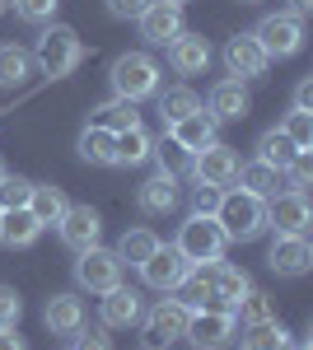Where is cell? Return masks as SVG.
Listing matches in <instances>:
<instances>
[{
    "instance_id": "44dd1931",
    "label": "cell",
    "mask_w": 313,
    "mask_h": 350,
    "mask_svg": "<svg viewBox=\"0 0 313 350\" xmlns=\"http://www.w3.org/2000/svg\"><path fill=\"white\" fill-rule=\"evenodd\" d=\"M140 313H145V304H140V295L127 290V285H112L103 295V327H136Z\"/></svg>"
},
{
    "instance_id": "7402d4cb",
    "label": "cell",
    "mask_w": 313,
    "mask_h": 350,
    "mask_svg": "<svg viewBox=\"0 0 313 350\" xmlns=\"http://www.w3.org/2000/svg\"><path fill=\"white\" fill-rule=\"evenodd\" d=\"M150 150H155V135L145 131L140 122L112 135V163H122V168H131V163H145V159H150Z\"/></svg>"
},
{
    "instance_id": "277c9868",
    "label": "cell",
    "mask_w": 313,
    "mask_h": 350,
    "mask_svg": "<svg viewBox=\"0 0 313 350\" xmlns=\"http://www.w3.org/2000/svg\"><path fill=\"white\" fill-rule=\"evenodd\" d=\"M173 247L183 252L187 262H220L225 247H229V239H225V229H220V219H215V215H192L183 224V234H178Z\"/></svg>"
},
{
    "instance_id": "d6a6232c",
    "label": "cell",
    "mask_w": 313,
    "mask_h": 350,
    "mask_svg": "<svg viewBox=\"0 0 313 350\" xmlns=\"http://www.w3.org/2000/svg\"><path fill=\"white\" fill-rule=\"evenodd\" d=\"M295 154H299V150H295V140H290L281 126H276V131H262V140H258V159H262V163H271V168H286Z\"/></svg>"
},
{
    "instance_id": "bcb514c9",
    "label": "cell",
    "mask_w": 313,
    "mask_h": 350,
    "mask_svg": "<svg viewBox=\"0 0 313 350\" xmlns=\"http://www.w3.org/2000/svg\"><path fill=\"white\" fill-rule=\"evenodd\" d=\"M238 5H258V0H238Z\"/></svg>"
},
{
    "instance_id": "b9f144b4",
    "label": "cell",
    "mask_w": 313,
    "mask_h": 350,
    "mask_svg": "<svg viewBox=\"0 0 313 350\" xmlns=\"http://www.w3.org/2000/svg\"><path fill=\"white\" fill-rule=\"evenodd\" d=\"M150 5H155V0H108V14H112V19H140Z\"/></svg>"
},
{
    "instance_id": "83f0119b",
    "label": "cell",
    "mask_w": 313,
    "mask_h": 350,
    "mask_svg": "<svg viewBox=\"0 0 313 350\" xmlns=\"http://www.w3.org/2000/svg\"><path fill=\"white\" fill-rule=\"evenodd\" d=\"M66 196H61V187H42V183H33V196H28V211L38 215V224L47 229V224H61V215H66Z\"/></svg>"
},
{
    "instance_id": "603a6c76",
    "label": "cell",
    "mask_w": 313,
    "mask_h": 350,
    "mask_svg": "<svg viewBox=\"0 0 313 350\" xmlns=\"http://www.w3.org/2000/svg\"><path fill=\"white\" fill-rule=\"evenodd\" d=\"M38 234H42V224H38V215H33L28 206L0 211V243H5V247H28Z\"/></svg>"
},
{
    "instance_id": "7a4b0ae2",
    "label": "cell",
    "mask_w": 313,
    "mask_h": 350,
    "mask_svg": "<svg viewBox=\"0 0 313 350\" xmlns=\"http://www.w3.org/2000/svg\"><path fill=\"white\" fill-rule=\"evenodd\" d=\"M112 80V94L127 98V103H140V98H155L159 94V66L150 52H122L108 70Z\"/></svg>"
},
{
    "instance_id": "ee69618b",
    "label": "cell",
    "mask_w": 313,
    "mask_h": 350,
    "mask_svg": "<svg viewBox=\"0 0 313 350\" xmlns=\"http://www.w3.org/2000/svg\"><path fill=\"white\" fill-rule=\"evenodd\" d=\"M0 350H28V346H24V336H19L14 327H0Z\"/></svg>"
},
{
    "instance_id": "8d00e7d4",
    "label": "cell",
    "mask_w": 313,
    "mask_h": 350,
    "mask_svg": "<svg viewBox=\"0 0 313 350\" xmlns=\"http://www.w3.org/2000/svg\"><path fill=\"white\" fill-rule=\"evenodd\" d=\"M281 131L295 140V150H313V112H299V108H295L286 117V126H281Z\"/></svg>"
},
{
    "instance_id": "ba28073f",
    "label": "cell",
    "mask_w": 313,
    "mask_h": 350,
    "mask_svg": "<svg viewBox=\"0 0 313 350\" xmlns=\"http://www.w3.org/2000/svg\"><path fill=\"white\" fill-rule=\"evenodd\" d=\"M136 271H140V280H145L150 290H159V295H164V290H178V280L192 271V262H187L173 243H159V247H155V252H150V257H145Z\"/></svg>"
},
{
    "instance_id": "d6986e66",
    "label": "cell",
    "mask_w": 313,
    "mask_h": 350,
    "mask_svg": "<svg viewBox=\"0 0 313 350\" xmlns=\"http://www.w3.org/2000/svg\"><path fill=\"white\" fill-rule=\"evenodd\" d=\"M215 131H220V122H215L206 108H197V112H187L183 122L168 126V140H173L178 150H187V154H197V150H206L210 140H215Z\"/></svg>"
},
{
    "instance_id": "52a82bcc",
    "label": "cell",
    "mask_w": 313,
    "mask_h": 350,
    "mask_svg": "<svg viewBox=\"0 0 313 350\" xmlns=\"http://www.w3.org/2000/svg\"><path fill=\"white\" fill-rule=\"evenodd\" d=\"M75 285L89 295H108L112 285H122V262L108 247H84L75 262Z\"/></svg>"
},
{
    "instance_id": "1f68e13d",
    "label": "cell",
    "mask_w": 313,
    "mask_h": 350,
    "mask_svg": "<svg viewBox=\"0 0 313 350\" xmlns=\"http://www.w3.org/2000/svg\"><path fill=\"white\" fill-rule=\"evenodd\" d=\"M197 108H201V98H197V89H187V84L168 89V94H159V117H164V126L183 122L187 112H197Z\"/></svg>"
},
{
    "instance_id": "836d02e7",
    "label": "cell",
    "mask_w": 313,
    "mask_h": 350,
    "mask_svg": "<svg viewBox=\"0 0 313 350\" xmlns=\"http://www.w3.org/2000/svg\"><path fill=\"white\" fill-rule=\"evenodd\" d=\"M79 159L84 163H112V131H103V126H84L79 131Z\"/></svg>"
},
{
    "instance_id": "8fae6325",
    "label": "cell",
    "mask_w": 313,
    "mask_h": 350,
    "mask_svg": "<svg viewBox=\"0 0 313 350\" xmlns=\"http://www.w3.org/2000/svg\"><path fill=\"white\" fill-rule=\"evenodd\" d=\"M266 267L276 275H304L313 267V243L304 234H276V243L266 247Z\"/></svg>"
},
{
    "instance_id": "681fc988",
    "label": "cell",
    "mask_w": 313,
    "mask_h": 350,
    "mask_svg": "<svg viewBox=\"0 0 313 350\" xmlns=\"http://www.w3.org/2000/svg\"><path fill=\"white\" fill-rule=\"evenodd\" d=\"M0 173H5V168H0Z\"/></svg>"
},
{
    "instance_id": "8992f818",
    "label": "cell",
    "mask_w": 313,
    "mask_h": 350,
    "mask_svg": "<svg viewBox=\"0 0 313 350\" xmlns=\"http://www.w3.org/2000/svg\"><path fill=\"white\" fill-rule=\"evenodd\" d=\"M238 336V318L229 308H197L187 318V341L197 350H225Z\"/></svg>"
},
{
    "instance_id": "ab89813d",
    "label": "cell",
    "mask_w": 313,
    "mask_h": 350,
    "mask_svg": "<svg viewBox=\"0 0 313 350\" xmlns=\"http://www.w3.org/2000/svg\"><path fill=\"white\" fill-rule=\"evenodd\" d=\"M71 350H112V341L103 336V327H75L71 332Z\"/></svg>"
},
{
    "instance_id": "e0dca14e",
    "label": "cell",
    "mask_w": 313,
    "mask_h": 350,
    "mask_svg": "<svg viewBox=\"0 0 313 350\" xmlns=\"http://www.w3.org/2000/svg\"><path fill=\"white\" fill-rule=\"evenodd\" d=\"M248 108H253V98H248V84L243 80H220L215 89H210V98H206V112L215 117V122H243L248 117Z\"/></svg>"
},
{
    "instance_id": "60d3db41",
    "label": "cell",
    "mask_w": 313,
    "mask_h": 350,
    "mask_svg": "<svg viewBox=\"0 0 313 350\" xmlns=\"http://www.w3.org/2000/svg\"><path fill=\"white\" fill-rule=\"evenodd\" d=\"M215 201H220V187L197 183V187H192V215H215Z\"/></svg>"
},
{
    "instance_id": "484cf974",
    "label": "cell",
    "mask_w": 313,
    "mask_h": 350,
    "mask_svg": "<svg viewBox=\"0 0 313 350\" xmlns=\"http://www.w3.org/2000/svg\"><path fill=\"white\" fill-rule=\"evenodd\" d=\"M234 183L243 191H253V196H262V201H271L276 196V187H281V168H271V163H238V173H234Z\"/></svg>"
},
{
    "instance_id": "d590c367",
    "label": "cell",
    "mask_w": 313,
    "mask_h": 350,
    "mask_svg": "<svg viewBox=\"0 0 313 350\" xmlns=\"http://www.w3.org/2000/svg\"><path fill=\"white\" fill-rule=\"evenodd\" d=\"M28 196H33V183L28 178L0 173V211H19V206H28Z\"/></svg>"
},
{
    "instance_id": "5bb4252c",
    "label": "cell",
    "mask_w": 313,
    "mask_h": 350,
    "mask_svg": "<svg viewBox=\"0 0 313 350\" xmlns=\"http://www.w3.org/2000/svg\"><path fill=\"white\" fill-rule=\"evenodd\" d=\"M225 66H229V75H234V80H258V75H266L271 56L258 47V38H253V33H238V38L225 42Z\"/></svg>"
},
{
    "instance_id": "9a60e30c",
    "label": "cell",
    "mask_w": 313,
    "mask_h": 350,
    "mask_svg": "<svg viewBox=\"0 0 313 350\" xmlns=\"http://www.w3.org/2000/svg\"><path fill=\"white\" fill-rule=\"evenodd\" d=\"M140 38L145 42H155V47H168L178 33H183V5H168V0H155L140 19Z\"/></svg>"
},
{
    "instance_id": "f35d334b",
    "label": "cell",
    "mask_w": 313,
    "mask_h": 350,
    "mask_svg": "<svg viewBox=\"0 0 313 350\" xmlns=\"http://www.w3.org/2000/svg\"><path fill=\"white\" fill-rule=\"evenodd\" d=\"M19 318H24L19 290H14V285H0V327H19Z\"/></svg>"
},
{
    "instance_id": "ffe728a7",
    "label": "cell",
    "mask_w": 313,
    "mask_h": 350,
    "mask_svg": "<svg viewBox=\"0 0 313 350\" xmlns=\"http://www.w3.org/2000/svg\"><path fill=\"white\" fill-rule=\"evenodd\" d=\"M136 201H140L145 215H168V211L178 206V178H173V173H155V178H145L140 191H136Z\"/></svg>"
},
{
    "instance_id": "7c38bea8",
    "label": "cell",
    "mask_w": 313,
    "mask_h": 350,
    "mask_svg": "<svg viewBox=\"0 0 313 350\" xmlns=\"http://www.w3.org/2000/svg\"><path fill=\"white\" fill-rule=\"evenodd\" d=\"M56 229H61V243H66V247H75V252L99 247V239H103V219H99L94 206H66V215H61Z\"/></svg>"
},
{
    "instance_id": "c3c4849f",
    "label": "cell",
    "mask_w": 313,
    "mask_h": 350,
    "mask_svg": "<svg viewBox=\"0 0 313 350\" xmlns=\"http://www.w3.org/2000/svg\"><path fill=\"white\" fill-rule=\"evenodd\" d=\"M0 14H5V0H0Z\"/></svg>"
},
{
    "instance_id": "5b68a950",
    "label": "cell",
    "mask_w": 313,
    "mask_h": 350,
    "mask_svg": "<svg viewBox=\"0 0 313 350\" xmlns=\"http://www.w3.org/2000/svg\"><path fill=\"white\" fill-rule=\"evenodd\" d=\"M187 313L178 299H159L150 313H140V332H145V350H168L173 341L187 336Z\"/></svg>"
},
{
    "instance_id": "4fadbf2b",
    "label": "cell",
    "mask_w": 313,
    "mask_h": 350,
    "mask_svg": "<svg viewBox=\"0 0 313 350\" xmlns=\"http://www.w3.org/2000/svg\"><path fill=\"white\" fill-rule=\"evenodd\" d=\"M309 196L304 191H276L266 201V224H276V234H304L309 229Z\"/></svg>"
},
{
    "instance_id": "e575fe53",
    "label": "cell",
    "mask_w": 313,
    "mask_h": 350,
    "mask_svg": "<svg viewBox=\"0 0 313 350\" xmlns=\"http://www.w3.org/2000/svg\"><path fill=\"white\" fill-rule=\"evenodd\" d=\"M234 318H238L243 327H253V323H271V318H276V299L262 295V290H248V295L238 299Z\"/></svg>"
},
{
    "instance_id": "f546056e",
    "label": "cell",
    "mask_w": 313,
    "mask_h": 350,
    "mask_svg": "<svg viewBox=\"0 0 313 350\" xmlns=\"http://www.w3.org/2000/svg\"><path fill=\"white\" fill-rule=\"evenodd\" d=\"M155 247H159L155 229H127V234H122V243H117V262H122V267H140Z\"/></svg>"
},
{
    "instance_id": "cb8c5ba5",
    "label": "cell",
    "mask_w": 313,
    "mask_h": 350,
    "mask_svg": "<svg viewBox=\"0 0 313 350\" xmlns=\"http://www.w3.org/2000/svg\"><path fill=\"white\" fill-rule=\"evenodd\" d=\"M42 323L52 327L56 336H71L75 327H84V304L75 295H52L47 308H42Z\"/></svg>"
},
{
    "instance_id": "ac0fdd59",
    "label": "cell",
    "mask_w": 313,
    "mask_h": 350,
    "mask_svg": "<svg viewBox=\"0 0 313 350\" xmlns=\"http://www.w3.org/2000/svg\"><path fill=\"white\" fill-rule=\"evenodd\" d=\"M168 66L178 70V75H206L210 66V42L201 38V33H178L173 42H168Z\"/></svg>"
},
{
    "instance_id": "4316f807",
    "label": "cell",
    "mask_w": 313,
    "mask_h": 350,
    "mask_svg": "<svg viewBox=\"0 0 313 350\" xmlns=\"http://www.w3.org/2000/svg\"><path fill=\"white\" fill-rule=\"evenodd\" d=\"M33 70H38V61H33V52H24V47H0V89H24L28 80H33Z\"/></svg>"
},
{
    "instance_id": "7bdbcfd3",
    "label": "cell",
    "mask_w": 313,
    "mask_h": 350,
    "mask_svg": "<svg viewBox=\"0 0 313 350\" xmlns=\"http://www.w3.org/2000/svg\"><path fill=\"white\" fill-rule=\"evenodd\" d=\"M295 108L313 112V80H299V89H295Z\"/></svg>"
},
{
    "instance_id": "f1b7e54d",
    "label": "cell",
    "mask_w": 313,
    "mask_h": 350,
    "mask_svg": "<svg viewBox=\"0 0 313 350\" xmlns=\"http://www.w3.org/2000/svg\"><path fill=\"white\" fill-rule=\"evenodd\" d=\"M243 350H295V341H290L286 327L271 318V323H253V327H243Z\"/></svg>"
},
{
    "instance_id": "4dcf8cb0",
    "label": "cell",
    "mask_w": 313,
    "mask_h": 350,
    "mask_svg": "<svg viewBox=\"0 0 313 350\" xmlns=\"http://www.w3.org/2000/svg\"><path fill=\"white\" fill-rule=\"evenodd\" d=\"M89 122L117 135V131H127V126H136V122H140V112H136V103H127V98H112V103H103V108H94Z\"/></svg>"
},
{
    "instance_id": "30bf717a",
    "label": "cell",
    "mask_w": 313,
    "mask_h": 350,
    "mask_svg": "<svg viewBox=\"0 0 313 350\" xmlns=\"http://www.w3.org/2000/svg\"><path fill=\"white\" fill-rule=\"evenodd\" d=\"M234 173H238V154L229 145H220V140H210L206 150L192 154V178L206 183V187H229Z\"/></svg>"
},
{
    "instance_id": "7dc6e473",
    "label": "cell",
    "mask_w": 313,
    "mask_h": 350,
    "mask_svg": "<svg viewBox=\"0 0 313 350\" xmlns=\"http://www.w3.org/2000/svg\"><path fill=\"white\" fill-rule=\"evenodd\" d=\"M168 5H187V0H168Z\"/></svg>"
},
{
    "instance_id": "6da1fadb",
    "label": "cell",
    "mask_w": 313,
    "mask_h": 350,
    "mask_svg": "<svg viewBox=\"0 0 313 350\" xmlns=\"http://www.w3.org/2000/svg\"><path fill=\"white\" fill-rule=\"evenodd\" d=\"M215 219H220V229H225V239H258L262 229H266V201L253 196V191H220V201H215Z\"/></svg>"
},
{
    "instance_id": "f6af8a7d",
    "label": "cell",
    "mask_w": 313,
    "mask_h": 350,
    "mask_svg": "<svg viewBox=\"0 0 313 350\" xmlns=\"http://www.w3.org/2000/svg\"><path fill=\"white\" fill-rule=\"evenodd\" d=\"M290 14H295V19H304V14H313V0H290Z\"/></svg>"
},
{
    "instance_id": "2e32d148",
    "label": "cell",
    "mask_w": 313,
    "mask_h": 350,
    "mask_svg": "<svg viewBox=\"0 0 313 350\" xmlns=\"http://www.w3.org/2000/svg\"><path fill=\"white\" fill-rule=\"evenodd\" d=\"M215 267L220 262H192V271L178 280V304H183L187 313L215 308Z\"/></svg>"
},
{
    "instance_id": "9c48e42d",
    "label": "cell",
    "mask_w": 313,
    "mask_h": 350,
    "mask_svg": "<svg viewBox=\"0 0 313 350\" xmlns=\"http://www.w3.org/2000/svg\"><path fill=\"white\" fill-rule=\"evenodd\" d=\"M253 38H258V47L266 56H295L304 47V24H299L295 14H266V19L253 28Z\"/></svg>"
},
{
    "instance_id": "74e56055",
    "label": "cell",
    "mask_w": 313,
    "mask_h": 350,
    "mask_svg": "<svg viewBox=\"0 0 313 350\" xmlns=\"http://www.w3.org/2000/svg\"><path fill=\"white\" fill-rule=\"evenodd\" d=\"M56 5H61V0H14V14L28 19V24H52Z\"/></svg>"
},
{
    "instance_id": "d4e9b609",
    "label": "cell",
    "mask_w": 313,
    "mask_h": 350,
    "mask_svg": "<svg viewBox=\"0 0 313 350\" xmlns=\"http://www.w3.org/2000/svg\"><path fill=\"white\" fill-rule=\"evenodd\" d=\"M253 290V280H248V271L243 267H229V262H220L215 267V308H229L234 313L238 299Z\"/></svg>"
},
{
    "instance_id": "3957f363",
    "label": "cell",
    "mask_w": 313,
    "mask_h": 350,
    "mask_svg": "<svg viewBox=\"0 0 313 350\" xmlns=\"http://www.w3.org/2000/svg\"><path fill=\"white\" fill-rule=\"evenodd\" d=\"M33 61L52 75V80H61V75H71L79 61H84V42H79L75 28L66 24H47L42 33H38V47H33Z\"/></svg>"
}]
</instances>
